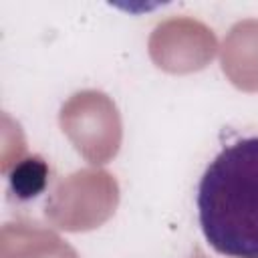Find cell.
Here are the masks:
<instances>
[{
    "label": "cell",
    "mask_w": 258,
    "mask_h": 258,
    "mask_svg": "<svg viewBox=\"0 0 258 258\" xmlns=\"http://www.w3.org/2000/svg\"><path fill=\"white\" fill-rule=\"evenodd\" d=\"M198 220L208 244L230 258H258V137L226 145L198 183Z\"/></svg>",
    "instance_id": "obj_1"
},
{
    "label": "cell",
    "mask_w": 258,
    "mask_h": 258,
    "mask_svg": "<svg viewBox=\"0 0 258 258\" xmlns=\"http://www.w3.org/2000/svg\"><path fill=\"white\" fill-rule=\"evenodd\" d=\"M8 181H10L12 194L18 200H32L46 187L48 165L38 155L26 157L12 169V173L8 175Z\"/></svg>",
    "instance_id": "obj_2"
}]
</instances>
